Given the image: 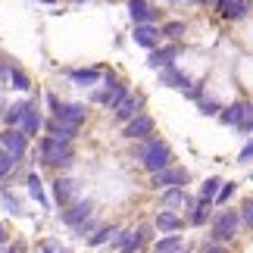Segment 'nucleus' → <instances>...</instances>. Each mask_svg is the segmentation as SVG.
I'll return each mask as SVG.
<instances>
[{
  "instance_id": "obj_1",
  "label": "nucleus",
  "mask_w": 253,
  "mask_h": 253,
  "mask_svg": "<svg viewBox=\"0 0 253 253\" xmlns=\"http://www.w3.org/2000/svg\"><path fill=\"white\" fill-rule=\"evenodd\" d=\"M134 157L141 160V166L147 169L150 175H157V172H163V169H169V163H172V150H169L163 141L147 138V144H141V147L134 150Z\"/></svg>"
},
{
  "instance_id": "obj_2",
  "label": "nucleus",
  "mask_w": 253,
  "mask_h": 253,
  "mask_svg": "<svg viewBox=\"0 0 253 253\" xmlns=\"http://www.w3.org/2000/svg\"><path fill=\"white\" fill-rule=\"evenodd\" d=\"M47 106H50L53 119H60L66 125H75V128H79L84 122V116H87V110L82 103H63V100H56V94H47Z\"/></svg>"
},
{
  "instance_id": "obj_3",
  "label": "nucleus",
  "mask_w": 253,
  "mask_h": 253,
  "mask_svg": "<svg viewBox=\"0 0 253 253\" xmlns=\"http://www.w3.org/2000/svg\"><path fill=\"white\" fill-rule=\"evenodd\" d=\"M41 163H47V166H69L72 163V147L66 141L44 138L41 141Z\"/></svg>"
},
{
  "instance_id": "obj_4",
  "label": "nucleus",
  "mask_w": 253,
  "mask_h": 253,
  "mask_svg": "<svg viewBox=\"0 0 253 253\" xmlns=\"http://www.w3.org/2000/svg\"><path fill=\"white\" fill-rule=\"evenodd\" d=\"M0 147H3V153L16 163V160H22L25 150H28V134L22 128H6V131H0Z\"/></svg>"
},
{
  "instance_id": "obj_5",
  "label": "nucleus",
  "mask_w": 253,
  "mask_h": 253,
  "mask_svg": "<svg viewBox=\"0 0 253 253\" xmlns=\"http://www.w3.org/2000/svg\"><path fill=\"white\" fill-rule=\"evenodd\" d=\"M238 228H241V216L235 210H225V212H219V216L212 219V238L216 241H231L238 235Z\"/></svg>"
},
{
  "instance_id": "obj_6",
  "label": "nucleus",
  "mask_w": 253,
  "mask_h": 253,
  "mask_svg": "<svg viewBox=\"0 0 253 253\" xmlns=\"http://www.w3.org/2000/svg\"><path fill=\"white\" fill-rule=\"evenodd\" d=\"M91 216H94V203L91 200H82V203H72L69 210H63V222L69 228H79V225H84V222H91Z\"/></svg>"
},
{
  "instance_id": "obj_7",
  "label": "nucleus",
  "mask_w": 253,
  "mask_h": 253,
  "mask_svg": "<svg viewBox=\"0 0 253 253\" xmlns=\"http://www.w3.org/2000/svg\"><path fill=\"white\" fill-rule=\"evenodd\" d=\"M184 181H188V169H181V166H169V169H163L153 175V188H184Z\"/></svg>"
},
{
  "instance_id": "obj_8",
  "label": "nucleus",
  "mask_w": 253,
  "mask_h": 253,
  "mask_svg": "<svg viewBox=\"0 0 253 253\" xmlns=\"http://www.w3.org/2000/svg\"><path fill=\"white\" fill-rule=\"evenodd\" d=\"M125 97H128V87L119 84V82H110V84L103 87V91H97V94H94V100H97V103H103V106H110V110H116V106H119Z\"/></svg>"
},
{
  "instance_id": "obj_9",
  "label": "nucleus",
  "mask_w": 253,
  "mask_h": 253,
  "mask_svg": "<svg viewBox=\"0 0 253 253\" xmlns=\"http://www.w3.org/2000/svg\"><path fill=\"white\" fill-rule=\"evenodd\" d=\"M144 241H147V228H138V231H119V238H116V247H119V253H138Z\"/></svg>"
},
{
  "instance_id": "obj_10",
  "label": "nucleus",
  "mask_w": 253,
  "mask_h": 253,
  "mask_svg": "<svg viewBox=\"0 0 253 253\" xmlns=\"http://www.w3.org/2000/svg\"><path fill=\"white\" fill-rule=\"evenodd\" d=\"M128 16H131L134 25H153L157 9H153L147 0H128Z\"/></svg>"
},
{
  "instance_id": "obj_11",
  "label": "nucleus",
  "mask_w": 253,
  "mask_h": 253,
  "mask_svg": "<svg viewBox=\"0 0 253 253\" xmlns=\"http://www.w3.org/2000/svg\"><path fill=\"white\" fill-rule=\"evenodd\" d=\"M134 44L138 47H147V50H153V47L160 44V38H163V28L157 25H134Z\"/></svg>"
},
{
  "instance_id": "obj_12",
  "label": "nucleus",
  "mask_w": 253,
  "mask_h": 253,
  "mask_svg": "<svg viewBox=\"0 0 253 253\" xmlns=\"http://www.w3.org/2000/svg\"><path fill=\"white\" fill-rule=\"evenodd\" d=\"M153 131V119H150V116H134V119L131 122H125V138H131V141H138V138H147V134Z\"/></svg>"
},
{
  "instance_id": "obj_13",
  "label": "nucleus",
  "mask_w": 253,
  "mask_h": 253,
  "mask_svg": "<svg viewBox=\"0 0 253 253\" xmlns=\"http://www.w3.org/2000/svg\"><path fill=\"white\" fill-rule=\"evenodd\" d=\"M175 56H178V44H169V47H163V50H153L150 60H147V66L163 72V69H169V66L175 63Z\"/></svg>"
},
{
  "instance_id": "obj_14",
  "label": "nucleus",
  "mask_w": 253,
  "mask_h": 253,
  "mask_svg": "<svg viewBox=\"0 0 253 253\" xmlns=\"http://www.w3.org/2000/svg\"><path fill=\"white\" fill-rule=\"evenodd\" d=\"M247 0H216V9H219V16H225V19H244L247 16Z\"/></svg>"
},
{
  "instance_id": "obj_15",
  "label": "nucleus",
  "mask_w": 253,
  "mask_h": 253,
  "mask_svg": "<svg viewBox=\"0 0 253 253\" xmlns=\"http://www.w3.org/2000/svg\"><path fill=\"white\" fill-rule=\"evenodd\" d=\"M134 116H141V97H131L128 94L119 106H116V119H119V122H131Z\"/></svg>"
},
{
  "instance_id": "obj_16",
  "label": "nucleus",
  "mask_w": 253,
  "mask_h": 253,
  "mask_svg": "<svg viewBox=\"0 0 253 253\" xmlns=\"http://www.w3.org/2000/svg\"><path fill=\"white\" fill-rule=\"evenodd\" d=\"M75 194H79V181H72V178H56L53 181V197H56V203H69Z\"/></svg>"
},
{
  "instance_id": "obj_17",
  "label": "nucleus",
  "mask_w": 253,
  "mask_h": 253,
  "mask_svg": "<svg viewBox=\"0 0 253 253\" xmlns=\"http://www.w3.org/2000/svg\"><path fill=\"white\" fill-rule=\"evenodd\" d=\"M28 110H32V103H9V106H0V116H3V119L9 122V128H13V125H19V122H22L25 119V113Z\"/></svg>"
},
{
  "instance_id": "obj_18",
  "label": "nucleus",
  "mask_w": 253,
  "mask_h": 253,
  "mask_svg": "<svg viewBox=\"0 0 253 253\" xmlns=\"http://www.w3.org/2000/svg\"><path fill=\"white\" fill-rule=\"evenodd\" d=\"M153 253H188V244H184V238L178 235H169V238H160Z\"/></svg>"
},
{
  "instance_id": "obj_19",
  "label": "nucleus",
  "mask_w": 253,
  "mask_h": 253,
  "mask_svg": "<svg viewBox=\"0 0 253 253\" xmlns=\"http://www.w3.org/2000/svg\"><path fill=\"white\" fill-rule=\"evenodd\" d=\"M244 113H247V103H231L219 113V119H222V125H235L238 128V125L244 122Z\"/></svg>"
},
{
  "instance_id": "obj_20",
  "label": "nucleus",
  "mask_w": 253,
  "mask_h": 253,
  "mask_svg": "<svg viewBox=\"0 0 253 253\" xmlns=\"http://www.w3.org/2000/svg\"><path fill=\"white\" fill-rule=\"evenodd\" d=\"M160 84H169V87H181V91H184V87L191 84V79H188L184 72H178L175 66H169V69H163V72H160Z\"/></svg>"
},
{
  "instance_id": "obj_21",
  "label": "nucleus",
  "mask_w": 253,
  "mask_h": 253,
  "mask_svg": "<svg viewBox=\"0 0 253 253\" xmlns=\"http://www.w3.org/2000/svg\"><path fill=\"white\" fill-rule=\"evenodd\" d=\"M47 131H50V138H56V141H66L69 144L72 138H75V125H66V122H60V119H53V122H47Z\"/></svg>"
},
{
  "instance_id": "obj_22",
  "label": "nucleus",
  "mask_w": 253,
  "mask_h": 253,
  "mask_svg": "<svg viewBox=\"0 0 253 253\" xmlns=\"http://www.w3.org/2000/svg\"><path fill=\"white\" fill-rule=\"evenodd\" d=\"M188 203V194H184V188H169L166 194L160 197V207L163 210H172V207H184Z\"/></svg>"
},
{
  "instance_id": "obj_23",
  "label": "nucleus",
  "mask_w": 253,
  "mask_h": 253,
  "mask_svg": "<svg viewBox=\"0 0 253 253\" xmlns=\"http://www.w3.org/2000/svg\"><path fill=\"white\" fill-rule=\"evenodd\" d=\"M181 225H184V222L175 216V212H169V210L157 212V228H160V231H178Z\"/></svg>"
},
{
  "instance_id": "obj_24",
  "label": "nucleus",
  "mask_w": 253,
  "mask_h": 253,
  "mask_svg": "<svg viewBox=\"0 0 253 253\" xmlns=\"http://www.w3.org/2000/svg\"><path fill=\"white\" fill-rule=\"evenodd\" d=\"M116 238H119V228H97L91 238H87V244L91 247H103V244H116Z\"/></svg>"
},
{
  "instance_id": "obj_25",
  "label": "nucleus",
  "mask_w": 253,
  "mask_h": 253,
  "mask_svg": "<svg viewBox=\"0 0 253 253\" xmlns=\"http://www.w3.org/2000/svg\"><path fill=\"white\" fill-rule=\"evenodd\" d=\"M69 75H72V82L82 84V87H91V84L100 82V72H97V69H75V72H69Z\"/></svg>"
},
{
  "instance_id": "obj_26",
  "label": "nucleus",
  "mask_w": 253,
  "mask_h": 253,
  "mask_svg": "<svg viewBox=\"0 0 253 253\" xmlns=\"http://www.w3.org/2000/svg\"><path fill=\"white\" fill-rule=\"evenodd\" d=\"M38 128H41V113H38V106L32 103V110H28V113H25V119H22V131L28 134V138H32Z\"/></svg>"
},
{
  "instance_id": "obj_27",
  "label": "nucleus",
  "mask_w": 253,
  "mask_h": 253,
  "mask_svg": "<svg viewBox=\"0 0 253 253\" xmlns=\"http://www.w3.org/2000/svg\"><path fill=\"white\" fill-rule=\"evenodd\" d=\"M219 184H222V181L216 178V175H212V178H207V181H203V188H200V200H207V203H212V200L219 197V191H222Z\"/></svg>"
},
{
  "instance_id": "obj_28",
  "label": "nucleus",
  "mask_w": 253,
  "mask_h": 253,
  "mask_svg": "<svg viewBox=\"0 0 253 253\" xmlns=\"http://www.w3.org/2000/svg\"><path fill=\"white\" fill-rule=\"evenodd\" d=\"M25 184H28V194H32V197L38 200V203H41V207H47V197H44V188H41V178H38V175L32 172V175H28V178H25Z\"/></svg>"
},
{
  "instance_id": "obj_29",
  "label": "nucleus",
  "mask_w": 253,
  "mask_h": 253,
  "mask_svg": "<svg viewBox=\"0 0 253 253\" xmlns=\"http://www.w3.org/2000/svg\"><path fill=\"white\" fill-rule=\"evenodd\" d=\"M9 82H13L16 91H28L32 87V82H28V75L19 69V66H9Z\"/></svg>"
},
{
  "instance_id": "obj_30",
  "label": "nucleus",
  "mask_w": 253,
  "mask_h": 253,
  "mask_svg": "<svg viewBox=\"0 0 253 253\" xmlns=\"http://www.w3.org/2000/svg\"><path fill=\"white\" fill-rule=\"evenodd\" d=\"M207 219H210V203L200 200L197 207H194V212H191V222H194V225H203Z\"/></svg>"
},
{
  "instance_id": "obj_31",
  "label": "nucleus",
  "mask_w": 253,
  "mask_h": 253,
  "mask_svg": "<svg viewBox=\"0 0 253 253\" xmlns=\"http://www.w3.org/2000/svg\"><path fill=\"white\" fill-rule=\"evenodd\" d=\"M184 35V22H166L163 25V38H172V41H178Z\"/></svg>"
},
{
  "instance_id": "obj_32",
  "label": "nucleus",
  "mask_w": 253,
  "mask_h": 253,
  "mask_svg": "<svg viewBox=\"0 0 253 253\" xmlns=\"http://www.w3.org/2000/svg\"><path fill=\"white\" fill-rule=\"evenodd\" d=\"M238 131L241 134H250L253 131V103H247V113H244V122L238 125Z\"/></svg>"
},
{
  "instance_id": "obj_33",
  "label": "nucleus",
  "mask_w": 253,
  "mask_h": 253,
  "mask_svg": "<svg viewBox=\"0 0 253 253\" xmlns=\"http://www.w3.org/2000/svg\"><path fill=\"white\" fill-rule=\"evenodd\" d=\"M3 210L13 212V216H16V212H22V210H19V200L13 197V194H6V191H3Z\"/></svg>"
},
{
  "instance_id": "obj_34",
  "label": "nucleus",
  "mask_w": 253,
  "mask_h": 253,
  "mask_svg": "<svg viewBox=\"0 0 253 253\" xmlns=\"http://www.w3.org/2000/svg\"><path fill=\"white\" fill-rule=\"evenodd\" d=\"M241 222H244L247 228H253V197L244 203V212H241Z\"/></svg>"
},
{
  "instance_id": "obj_35",
  "label": "nucleus",
  "mask_w": 253,
  "mask_h": 253,
  "mask_svg": "<svg viewBox=\"0 0 253 253\" xmlns=\"http://www.w3.org/2000/svg\"><path fill=\"white\" fill-rule=\"evenodd\" d=\"M219 110H222V106H219L216 100H200V113H203V116H216Z\"/></svg>"
},
{
  "instance_id": "obj_36",
  "label": "nucleus",
  "mask_w": 253,
  "mask_h": 253,
  "mask_svg": "<svg viewBox=\"0 0 253 253\" xmlns=\"http://www.w3.org/2000/svg\"><path fill=\"white\" fill-rule=\"evenodd\" d=\"M9 169H13V160H9L6 153H0V181H3L6 175H9Z\"/></svg>"
},
{
  "instance_id": "obj_37",
  "label": "nucleus",
  "mask_w": 253,
  "mask_h": 253,
  "mask_svg": "<svg viewBox=\"0 0 253 253\" xmlns=\"http://www.w3.org/2000/svg\"><path fill=\"white\" fill-rule=\"evenodd\" d=\"M250 160H253V141H250L247 147H244V150L238 153V163H250Z\"/></svg>"
},
{
  "instance_id": "obj_38",
  "label": "nucleus",
  "mask_w": 253,
  "mask_h": 253,
  "mask_svg": "<svg viewBox=\"0 0 253 253\" xmlns=\"http://www.w3.org/2000/svg\"><path fill=\"white\" fill-rule=\"evenodd\" d=\"M91 231H94V222H84V225L75 228V238H84V235H91Z\"/></svg>"
},
{
  "instance_id": "obj_39",
  "label": "nucleus",
  "mask_w": 253,
  "mask_h": 253,
  "mask_svg": "<svg viewBox=\"0 0 253 253\" xmlns=\"http://www.w3.org/2000/svg\"><path fill=\"white\" fill-rule=\"evenodd\" d=\"M231 191H235V184H225V188L219 191V197H216V200H219V203H225V200L231 197Z\"/></svg>"
},
{
  "instance_id": "obj_40",
  "label": "nucleus",
  "mask_w": 253,
  "mask_h": 253,
  "mask_svg": "<svg viewBox=\"0 0 253 253\" xmlns=\"http://www.w3.org/2000/svg\"><path fill=\"white\" fill-rule=\"evenodd\" d=\"M41 253H60V247H56V241H44V244H41Z\"/></svg>"
},
{
  "instance_id": "obj_41",
  "label": "nucleus",
  "mask_w": 253,
  "mask_h": 253,
  "mask_svg": "<svg viewBox=\"0 0 253 253\" xmlns=\"http://www.w3.org/2000/svg\"><path fill=\"white\" fill-rule=\"evenodd\" d=\"M200 94H203V84H194V87H191V91H188V97H194V100H197V97H200Z\"/></svg>"
},
{
  "instance_id": "obj_42",
  "label": "nucleus",
  "mask_w": 253,
  "mask_h": 253,
  "mask_svg": "<svg viewBox=\"0 0 253 253\" xmlns=\"http://www.w3.org/2000/svg\"><path fill=\"white\" fill-rule=\"evenodd\" d=\"M6 244V228H3V222H0V247Z\"/></svg>"
},
{
  "instance_id": "obj_43",
  "label": "nucleus",
  "mask_w": 253,
  "mask_h": 253,
  "mask_svg": "<svg viewBox=\"0 0 253 253\" xmlns=\"http://www.w3.org/2000/svg\"><path fill=\"white\" fill-rule=\"evenodd\" d=\"M203 253H225V250H222V247H207Z\"/></svg>"
},
{
  "instance_id": "obj_44",
  "label": "nucleus",
  "mask_w": 253,
  "mask_h": 253,
  "mask_svg": "<svg viewBox=\"0 0 253 253\" xmlns=\"http://www.w3.org/2000/svg\"><path fill=\"white\" fill-rule=\"evenodd\" d=\"M60 253H69V250H60Z\"/></svg>"
},
{
  "instance_id": "obj_45",
  "label": "nucleus",
  "mask_w": 253,
  "mask_h": 253,
  "mask_svg": "<svg viewBox=\"0 0 253 253\" xmlns=\"http://www.w3.org/2000/svg\"><path fill=\"white\" fill-rule=\"evenodd\" d=\"M250 178H253V172H250Z\"/></svg>"
},
{
  "instance_id": "obj_46",
  "label": "nucleus",
  "mask_w": 253,
  "mask_h": 253,
  "mask_svg": "<svg viewBox=\"0 0 253 253\" xmlns=\"http://www.w3.org/2000/svg\"><path fill=\"white\" fill-rule=\"evenodd\" d=\"M0 63H3V60H0Z\"/></svg>"
}]
</instances>
